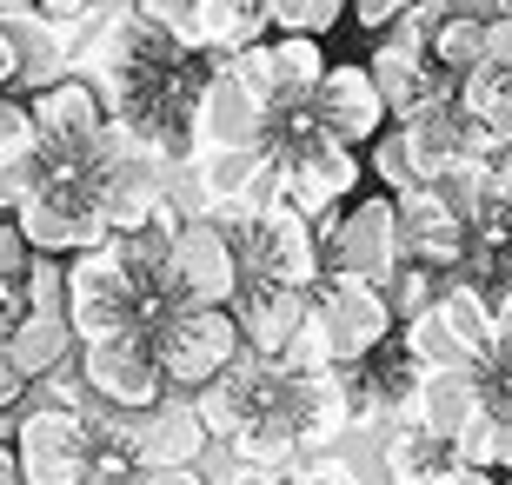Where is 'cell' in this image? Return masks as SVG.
<instances>
[{
    "label": "cell",
    "mask_w": 512,
    "mask_h": 485,
    "mask_svg": "<svg viewBox=\"0 0 512 485\" xmlns=\"http://www.w3.org/2000/svg\"><path fill=\"white\" fill-rule=\"evenodd\" d=\"M80 353V386L94 392L107 412H147L167 399V386H160V366H153L147 353V333H120V339H87V346H74Z\"/></svg>",
    "instance_id": "cell-12"
},
{
    "label": "cell",
    "mask_w": 512,
    "mask_h": 485,
    "mask_svg": "<svg viewBox=\"0 0 512 485\" xmlns=\"http://www.w3.org/2000/svg\"><path fill=\"white\" fill-rule=\"evenodd\" d=\"M306 120L346 153L373 147V140L393 127L386 107H380V87H373V74H366L360 60H326L320 87H313V100H306Z\"/></svg>",
    "instance_id": "cell-13"
},
{
    "label": "cell",
    "mask_w": 512,
    "mask_h": 485,
    "mask_svg": "<svg viewBox=\"0 0 512 485\" xmlns=\"http://www.w3.org/2000/svg\"><path fill=\"white\" fill-rule=\"evenodd\" d=\"M313 233H320V266L326 273H353V280L386 286L399 273V260H406L399 220H393V200H386V193L346 200L340 213H326Z\"/></svg>",
    "instance_id": "cell-6"
},
{
    "label": "cell",
    "mask_w": 512,
    "mask_h": 485,
    "mask_svg": "<svg viewBox=\"0 0 512 485\" xmlns=\"http://www.w3.org/2000/svg\"><path fill=\"white\" fill-rule=\"evenodd\" d=\"M393 220H399V246H406V260L433 266V273H453L459 253H466V220H459L453 206L439 200L433 187L406 193V200H393Z\"/></svg>",
    "instance_id": "cell-20"
},
{
    "label": "cell",
    "mask_w": 512,
    "mask_h": 485,
    "mask_svg": "<svg viewBox=\"0 0 512 485\" xmlns=\"http://www.w3.org/2000/svg\"><path fill=\"white\" fill-rule=\"evenodd\" d=\"M60 293H67V266H60V260H40V253H34V273H27V286H20L27 313L60 319Z\"/></svg>",
    "instance_id": "cell-35"
},
{
    "label": "cell",
    "mask_w": 512,
    "mask_h": 485,
    "mask_svg": "<svg viewBox=\"0 0 512 485\" xmlns=\"http://www.w3.org/2000/svg\"><path fill=\"white\" fill-rule=\"evenodd\" d=\"M120 485H207V479H200V466H193V472H167V466H133V472H127Z\"/></svg>",
    "instance_id": "cell-42"
},
{
    "label": "cell",
    "mask_w": 512,
    "mask_h": 485,
    "mask_svg": "<svg viewBox=\"0 0 512 485\" xmlns=\"http://www.w3.org/2000/svg\"><path fill=\"white\" fill-rule=\"evenodd\" d=\"M147 353L160 366V386L173 399H193L240 359V333H233L227 313H180V306H167L147 326Z\"/></svg>",
    "instance_id": "cell-5"
},
{
    "label": "cell",
    "mask_w": 512,
    "mask_h": 485,
    "mask_svg": "<svg viewBox=\"0 0 512 485\" xmlns=\"http://www.w3.org/2000/svg\"><path fill=\"white\" fill-rule=\"evenodd\" d=\"M406 7H413V0H346V20H353L360 34H386Z\"/></svg>",
    "instance_id": "cell-37"
},
{
    "label": "cell",
    "mask_w": 512,
    "mask_h": 485,
    "mask_svg": "<svg viewBox=\"0 0 512 485\" xmlns=\"http://www.w3.org/2000/svg\"><path fill=\"white\" fill-rule=\"evenodd\" d=\"M306 313H313V293L260 286V280H240V293H233V306H227L233 333H240V353H253V359H280L286 339L306 326Z\"/></svg>",
    "instance_id": "cell-18"
},
{
    "label": "cell",
    "mask_w": 512,
    "mask_h": 485,
    "mask_svg": "<svg viewBox=\"0 0 512 485\" xmlns=\"http://www.w3.org/2000/svg\"><path fill=\"white\" fill-rule=\"evenodd\" d=\"M260 147H266V160H273V200H286L313 226H320L326 213H340L366 180L360 153L333 147V140L306 120V107L300 113H273L266 133H260Z\"/></svg>",
    "instance_id": "cell-1"
},
{
    "label": "cell",
    "mask_w": 512,
    "mask_h": 485,
    "mask_svg": "<svg viewBox=\"0 0 512 485\" xmlns=\"http://www.w3.org/2000/svg\"><path fill=\"white\" fill-rule=\"evenodd\" d=\"M0 485H20V472H14V452L0 446Z\"/></svg>",
    "instance_id": "cell-48"
},
{
    "label": "cell",
    "mask_w": 512,
    "mask_h": 485,
    "mask_svg": "<svg viewBox=\"0 0 512 485\" xmlns=\"http://www.w3.org/2000/svg\"><path fill=\"white\" fill-rule=\"evenodd\" d=\"M486 60L512 74V14H486Z\"/></svg>",
    "instance_id": "cell-41"
},
{
    "label": "cell",
    "mask_w": 512,
    "mask_h": 485,
    "mask_svg": "<svg viewBox=\"0 0 512 485\" xmlns=\"http://www.w3.org/2000/svg\"><path fill=\"white\" fill-rule=\"evenodd\" d=\"M433 313H439V326L453 333L459 359L479 373V366L493 359V293H486V286H466V280H446L439 299H433Z\"/></svg>",
    "instance_id": "cell-24"
},
{
    "label": "cell",
    "mask_w": 512,
    "mask_h": 485,
    "mask_svg": "<svg viewBox=\"0 0 512 485\" xmlns=\"http://www.w3.org/2000/svg\"><path fill=\"white\" fill-rule=\"evenodd\" d=\"M486 366H506L512 373V293H493V359Z\"/></svg>",
    "instance_id": "cell-40"
},
{
    "label": "cell",
    "mask_w": 512,
    "mask_h": 485,
    "mask_svg": "<svg viewBox=\"0 0 512 485\" xmlns=\"http://www.w3.org/2000/svg\"><path fill=\"white\" fill-rule=\"evenodd\" d=\"M479 406H486L479 373H426V386H419L413 419H406V426H419V432H433V439H446V446H453Z\"/></svg>",
    "instance_id": "cell-23"
},
{
    "label": "cell",
    "mask_w": 512,
    "mask_h": 485,
    "mask_svg": "<svg viewBox=\"0 0 512 485\" xmlns=\"http://www.w3.org/2000/svg\"><path fill=\"white\" fill-rule=\"evenodd\" d=\"M446 7H466V0H446Z\"/></svg>",
    "instance_id": "cell-50"
},
{
    "label": "cell",
    "mask_w": 512,
    "mask_h": 485,
    "mask_svg": "<svg viewBox=\"0 0 512 485\" xmlns=\"http://www.w3.org/2000/svg\"><path fill=\"white\" fill-rule=\"evenodd\" d=\"M27 120H34V160L80 173L87 153H94V140H100V127H107V107H100V94L80 74H67L47 94L27 100Z\"/></svg>",
    "instance_id": "cell-11"
},
{
    "label": "cell",
    "mask_w": 512,
    "mask_h": 485,
    "mask_svg": "<svg viewBox=\"0 0 512 485\" xmlns=\"http://www.w3.org/2000/svg\"><path fill=\"white\" fill-rule=\"evenodd\" d=\"M27 392H34V386H27V379L0 359V412H20V406H27Z\"/></svg>",
    "instance_id": "cell-44"
},
{
    "label": "cell",
    "mask_w": 512,
    "mask_h": 485,
    "mask_svg": "<svg viewBox=\"0 0 512 485\" xmlns=\"http://www.w3.org/2000/svg\"><path fill=\"white\" fill-rule=\"evenodd\" d=\"M7 366H14L27 386H40V379H54L60 366H74V333H67V319H40L27 313L20 319V333L7 339Z\"/></svg>",
    "instance_id": "cell-26"
},
{
    "label": "cell",
    "mask_w": 512,
    "mask_h": 485,
    "mask_svg": "<svg viewBox=\"0 0 512 485\" xmlns=\"http://www.w3.org/2000/svg\"><path fill=\"white\" fill-rule=\"evenodd\" d=\"M27 273H34V253L14 233V220H0V286H27Z\"/></svg>",
    "instance_id": "cell-36"
},
{
    "label": "cell",
    "mask_w": 512,
    "mask_h": 485,
    "mask_svg": "<svg viewBox=\"0 0 512 485\" xmlns=\"http://www.w3.org/2000/svg\"><path fill=\"white\" fill-rule=\"evenodd\" d=\"M433 485H499V479H486V472H466V466H446Z\"/></svg>",
    "instance_id": "cell-46"
},
{
    "label": "cell",
    "mask_w": 512,
    "mask_h": 485,
    "mask_svg": "<svg viewBox=\"0 0 512 485\" xmlns=\"http://www.w3.org/2000/svg\"><path fill=\"white\" fill-rule=\"evenodd\" d=\"M273 399H280V366H273V359L240 353L207 392H193V412H200L207 439H233V432H247L253 419H266Z\"/></svg>",
    "instance_id": "cell-14"
},
{
    "label": "cell",
    "mask_w": 512,
    "mask_h": 485,
    "mask_svg": "<svg viewBox=\"0 0 512 485\" xmlns=\"http://www.w3.org/2000/svg\"><path fill=\"white\" fill-rule=\"evenodd\" d=\"M326 74V40H293V34H273L266 40V80H273V113H300L313 100ZM266 113V120H273Z\"/></svg>",
    "instance_id": "cell-25"
},
{
    "label": "cell",
    "mask_w": 512,
    "mask_h": 485,
    "mask_svg": "<svg viewBox=\"0 0 512 485\" xmlns=\"http://www.w3.org/2000/svg\"><path fill=\"white\" fill-rule=\"evenodd\" d=\"M67 266V293H60V319L74 346L87 339H120V333H147L153 319L167 313L160 293H140V286L120 273V260L100 246V253H80V260H60Z\"/></svg>",
    "instance_id": "cell-2"
},
{
    "label": "cell",
    "mask_w": 512,
    "mask_h": 485,
    "mask_svg": "<svg viewBox=\"0 0 512 485\" xmlns=\"http://www.w3.org/2000/svg\"><path fill=\"white\" fill-rule=\"evenodd\" d=\"M107 439H120L127 446V459L133 466H167V472H193L200 466V452L213 446L207 439V426H200V412H193V399H160V406H147V412H107V419H94Z\"/></svg>",
    "instance_id": "cell-10"
},
{
    "label": "cell",
    "mask_w": 512,
    "mask_h": 485,
    "mask_svg": "<svg viewBox=\"0 0 512 485\" xmlns=\"http://www.w3.org/2000/svg\"><path fill=\"white\" fill-rule=\"evenodd\" d=\"M393 339H399V346H406V353L419 359V366H426V373H473V366L459 359L453 333L439 326V313H419V319H406V326H399Z\"/></svg>",
    "instance_id": "cell-31"
},
{
    "label": "cell",
    "mask_w": 512,
    "mask_h": 485,
    "mask_svg": "<svg viewBox=\"0 0 512 485\" xmlns=\"http://www.w3.org/2000/svg\"><path fill=\"white\" fill-rule=\"evenodd\" d=\"M193 40L207 60H233L247 47H266L273 27H266L260 0H193Z\"/></svg>",
    "instance_id": "cell-22"
},
{
    "label": "cell",
    "mask_w": 512,
    "mask_h": 485,
    "mask_svg": "<svg viewBox=\"0 0 512 485\" xmlns=\"http://www.w3.org/2000/svg\"><path fill=\"white\" fill-rule=\"evenodd\" d=\"M493 193L512 206V147H499V153H493Z\"/></svg>",
    "instance_id": "cell-45"
},
{
    "label": "cell",
    "mask_w": 512,
    "mask_h": 485,
    "mask_svg": "<svg viewBox=\"0 0 512 485\" xmlns=\"http://www.w3.org/2000/svg\"><path fill=\"white\" fill-rule=\"evenodd\" d=\"M453 466L486 472V479H512V406H479L466 432L453 439Z\"/></svg>",
    "instance_id": "cell-27"
},
{
    "label": "cell",
    "mask_w": 512,
    "mask_h": 485,
    "mask_svg": "<svg viewBox=\"0 0 512 485\" xmlns=\"http://www.w3.org/2000/svg\"><path fill=\"white\" fill-rule=\"evenodd\" d=\"M380 466H386L393 485H433L439 472L453 466V446L399 419V426H386V439H380Z\"/></svg>",
    "instance_id": "cell-28"
},
{
    "label": "cell",
    "mask_w": 512,
    "mask_h": 485,
    "mask_svg": "<svg viewBox=\"0 0 512 485\" xmlns=\"http://www.w3.org/2000/svg\"><path fill=\"white\" fill-rule=\"evenodd\" d=\"M499 485H512V479H499Z\"/></svg>",
    "instance_id": "cell-51"
},
{
    "label": "cell",
    "mask_w": 512,
    "mask_h": 485,
    "mask_svg": "<svg viewBox=\"0 0 512 485\" xmlns=\"http://www.w3.org/2000/svg\"><path fill=\"white\" fill-rule=\"evenodd\" d=\"M313 319H320L326 346H333V366H366V359L399 333L393 306H386V286L353 280V273H320V286H313Z\"/></svg>",
    "instance_id": "cell-7"
},
{
    "label": "cell",
    "mask_w": 512,
    "mask_h": 485,
    "mask_svg": "<svg viewBox=\"0 0 512 485\" xmlns=\"http://www.w3.org/2000/svg\"><path fill=\"white\" fill-rule=\"evenodd\" d=\"M399 147H406V160H413L419 187H433L446 167H459V160H493V140L466 120V113L453 107V100H439V107L413 113V120H399Z\"/></svg>",
    "instance_id": "cell-16"
},
{
    "label": "cell",
    "mask_w": 512,
    "mask_h": 485,
    "mask_svg": "<svg viewBox=\"0 0 512 485\" xmlns=\"http://www.w3.org/2000/svg\"><path fill=\"white\" fill-rule=\"evenodd\" d=\"M426 60H433V74L453 80V87L473 74V67H486V14H459V7H453V14L439 20Z\"/></svg>",
    "instance_id": "cell-29"
},
{
    "label": "cell",
    "mask_w": 512,
    "mask_h": 485,
    "mask_svg": "<svg viewBox=\"0 0 512 485\" xmlns=\"http://www.w3.org/2000/svg\"><path fill=\"white\" fill-rule=\"evenodd\" d=\"M439 286H446V273H433V266H419V260H399V273L386 280V306H393V326H406V319H419V313H433Z\"/></svg>",
    "instance_id": "cell-32"
},
{
    "label": "cell",
    "mask_w": 512,
    "mask_h": 485,
    "mask_svg": "<svg viewBox=\"0 0 512 485\" xmlns=\"http://www.w3.org/2000/svg\"><path fill=\"white\" fill-rule=\"evenodd\" d=\"M266 27L293 40H326L333 27H346V0H260Z\"/></svg>",
    "instance_id": "cell-30"
},
{
    "label": "cell",
    "mask_w": 512,
    "mask_h": 485,
    "mask_svg": "<svg viewBox=\"0 0 512 485\" xmlns=\"http://www.w3.org/2000/svg\"><path fill=\"white\" fill-rule=\"evenodd\" d=\"M193 160H220V153H247L260 147V133H266V113L253 107L240 87H233L220 67L207 60V87H200V100H193Z\"/></svg>",
    "instance_id": "cell-17"
},
{
    "label": "cell",
    "mask_w": 512,
    "mask_h": 485,
    "mask_svg": "<svg viewBox=\"0 0 512 485\" xmlns=\"http://www.w3.org/2000/svg\"><path fill=\"white\" fill-rule=\"evenodd\" d=\"M34 187H40L34 160H27V167H0V220H14L20 206L34 200Z\"/></svg>",
    "instance_id": "cell-38"
},
{
    "label": "cell",
    "mask_w": 512,
    "mask_h": 485,
    "mask_svg": "<svg viewBox=\"0 0 512 485\" xmlns=\"http://www.w3.org/2000/svg\"><path fill=\"white\" fill-rule=\"evenodd\" d=\"M20 319H27V299H20V286H0V353H7V339L20 333Z\"/></svg>",
    "instance_id": "cell-43"
},
{
    "label": "cell",
    "mask_w": 512,
    "mask_h": 485,
    "mask_svg": "<svg viewBox=\"0 0 512 485\" xmlns=\"http://www.w3.org/2000/svg\"><path fill=\"white\" fill-rule=\"evenodd\" d=\"M233 293H240V260H233V240L213 220H180L167 233V253H160V299L180 306V313H227Z\"/></svg>",
    "instance_id": "cell-4"
},
{
    "label": "cell",
    "mask_w": 512,
    "mask_h": 485,
    "mask_svg": "<svg viewBox=\"0 0 512 485\" xmlns=\"http://www.w3.org/2000/svg\"><path fill=\"white\" fill-rule=\"evenodd\" d=\"M0 94H14V47H7V34H0Z\"/></svg>",
    "instance_id": "cell-47"
},
{
    "label": "cell",
    "mask_w": 512,
    "mask_h": 485,
    "mask_svg": "<svg viewBox=\"0 0 512 485\" xmlns=\"http://www.w3.org/2000/svg\"><path fill=\"white\" fill-rule=\"evenodd\" d=\"M273 412L286 419L300 459H320V452H333L346 439V373H340V366H333V373H313V379L280 373V399H273Z\"/></svg>",
    "instance_id": "cell-15"
},
{
    "label": "cell",
    "mask_w": 512,
    "mask_h": 485,
    "mask_svg": "<svg viewBox=\"0 0 512 485\" xmlns=\"http://www.w3.org/2000/svg\"><path fill=\"white\" fill-rule=\"evenodd\" d=\"M100 7H107V0H34V14L54 20V27H67V34H80V27H87Z\"/></svg>",
    "instance_id": "cell-39"
},
{
    "label": "cell",
    "mask_w": 512,
    "mask_h": 485,
    "mask_svg": "<svg viewBox=\"0 0 512 485\" xmlns=\"http://www.w3.org/2000/svg\"><path fill=\"white\" fill-rule=\"evenodd\" d=\"M0 34L14 47V87L27 100L74 74V34H67V27H54V20H40V14H14V20H0Z\"/></svg>",
    "instance_id": "cell-21"
},
{
    "label": "cell",
    "mask_w": 512,
    "mask_h": 485,
    "mask_svg": "<svg viewBox=\"0 0 512 485\" xmlns=\"http://www.w3.org/2000/svg\"><path fill=\"white\" fill-rule=\"evenodd\" d=\"M14 233L40 260H80V253H100V246L114 240L80 180H40L34 200L14 213Z\"/></svg>",
    "instance_id": "cell-9"
},
{
    "label": "cell",
    "mask_w": 512,
    "mask_h": 485,
    "mask_svg": "<svg viewBox=\"0 0 512 485\" xmlns=\"http://www.w3.org/2000/svg\"><path fill=\"white\" fill-rule=\"evenodd\" d=\"M87 446H94V426L87 412H60V406H20L14 419V472L20 485H80L87 479Z\"/></svg>",
    "instance_id": "cell-8"
},
{
    "label": "cell",
    "mask_w": 512,
    "mask_h": 485,
    "mask_svg": "<svg viewBox=\"0 0 512 485\" xmlns=\"http://www.w3.org/2000/svg\"><path fill=\"white\" fill-rule=\"evenodd\" d=\"M220 233L233 240V260H240V280L260 286H293V293H313L320 286V233L313 220H300L286 200H266L260 213H240V220H220Z\"/></svg>",
    "instance_id": "cell-3"
},
{
    "label": "cell",
    "mask_w": 512,
    "mask_h": 485,
    "mask_svg": "<svg viewBox=\"0 0 512 485\" xmlns=\"http://www.w3.org/2000/svg\"><path fill=\"white\" fill-rule=\"evenodd\" d=\"M14 14H34V0H0V20H14Z\"/></svg>",
    "instance_id": "cell-49"
},
{
    "label": "cell",
    "mask_w": 512,
    "mask_h": 485,
    "mask_svg": "<svg viewBox=\"0 0 512 485\" xmlns=\"http://www.w3.org/2000/svg\"><path fill=\"white\" fill-rule=\"evenodd\" d=\"M34 160V120H27V100L0 94V167H27Z\"/></svg>",
    "instance_id": "cell-34"
},
{
    "label": "cell",
    "mask_w": 512,
    "mask_h": 485,
    "mask_svg": "<svg viewBox=\"0 0 512 485\" xmlns=\"http://www.w3.org/2000/svg\"><path fill=\"white\" fill-rule=\"evenodd\" d=\"M373 180H380L386 200H406V193H419V173H413V160H406V147H399L393 127L373 140Z\"/></svg>",
    "instance_id": "cell-33"
},
{
    "label": "cell",
    "mask_w": 512,
    "mask_h": 485,
    "mask_svg": "<svg viewBox=\"0 0 512 485\" xmlns=\"http://www.w3.org/2000/svg\"><path fill=\"white\" fill-rule=\"evenodd\" d=\"M366 74H373V87H380V107L386 120H413V113L439 107V100H453V80H439L433 74V60L419 54V47H399V40H380L373 54L360 60Z\"/></svg>",
    "instance_id": "cell-19"
}]
</instances>
